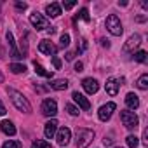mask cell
I'll return each instance as SVG.
<instances>
[{
	"mask_svg": "<svg viewBox=\"0 0 148 148\" xmlns=\"http://www.w3.org/2000/svg\"><path fill=\"white\" fill-rule=\"evenodd\" d=\"M71 98H73V101H75L82 110H91V101L84 96V94H80L79 91H75V92H73L71 94Z\"/></svg>",
	"mask_w": 148,
	"mask_h": 148,
	"instance_id": "cell-11",
	"label": "cell"
},
{
	"mask_svg": "<svg viewBox=\"0 0 148 148\" xmlns=\"http://www.w3.org/2000/svg\"><path fill=\"white\" fill-rule=\"evenodd\" d=\"M73 58H75V52H68V54H66V59H68V61H71Z\"/></svg>",
	"mask_w": 148,
	"mask_h": 148,
	"instance_id": "cell-39",
	"label": "cell"
},
{
	"mask_svg": "<svg viewBox=\"0 0 148 148\" xmlns=\"http://www.w3.org/2000/svg\"><path fill=\"white\" fill-rule=\"evenodd\" d=\"M138 87H139L141 91H146V89H148V75H146V73H143V75L139 77V80H138Z\"/></svg>",
	"mask_w": 148,
	"mask_h": 148,
	"instance_id": "cell-22",
	"label": "cell"
},
{
	"mask_svg": "<svg viewBox=\"0 0 148 148\" xmlns=\"http://www.w3.org/2000/svg\"><path fill=\"white\" fill-rule=\"evenodd\" d=\"M56 139H58V145L59 146H66L71 139V131L68 127H61L58 132H56Z\"/></svg>",
	"mask_w": 148,
	"mask_h": 148,
	"instance_id": "cell-8",
	"label": "cell"
},
{
	"mask_svg": "<svg viewBox=\"0 0 148 148\" xmlns=\"http://www.w3.org/2000/svg\"><path fill=\"white\" fill-rule=\"evenodd\" d=\"M32 148H51V145L47 141H44V139H37V141H33Z\"/></svg>",
	"mask_w": 148,
	"mask_h": 148,
	"instance_id": "cell-27",
	"label": "cell"
},
{
	"mask_svg": "<svg viewBox=\"0 0 148 148\" xmlns=\"http://www.w3.org/2000/svg\"><path fill=\"white\" fill-rule=\"evenodd\" d=\"M7 42H9V49H11V56L14 58V59H23V54L16 49V42H14V35L11 33V32H7Z\"/></svg>",
	"mask_w": 148,
	"mask_h": 148,
	"instance_id": "cell-13",
	"label": "cell"
},
{
	"mask_svg": "<svg viewBox=\"0 0 148 148\" xmlns=\"http://www.w3.org/2000/svg\"><path fill=\"white\" fill-rule=\"evenodd\" d=\"M26 7H28V5H26L25 2H16V9H18V11H26Z\"/></svg>",
	"mask_w": 148,
	"mask_h": 148,
	"instance_id": "cell-33",
	"label": "cell"
},
{
	"mask_svg": "<svg viewBox=\"0 0 148 148\" xmlns=\"http://www.w3.org/2000/svg\"><path fill=\"white\" fill-rule=\"evenodd\" d=\"M146 138H148V131H143V143L145 145H148V139Z\"/></svg>",
	"mask_w": 148,
	"mask_h": 148,
	"instance_id": "cell-37",
	"label": "cell"
},
{
	"mask_svg": "<svg viewBox=\"0 0 148 148\" xmlns=\"http://www.w3.org/2000/svg\"><path fill=\"white\" fill-rule=\"evenodd\" d=\"M120 120H122V124L125 125V129H129V131L136 129L138 124H139L138 115H136L134 112H131V110H122V112H120Z\"/></svg>",
	"mask_w": 148,
	"mask_h": 148,
	"instance_id": "cell-3",
	"label": "cell"
},
{
	"mask_svg": "<svg viewBox=\"0 0 148 148\" xmlns=\"http://www.w3.org/2000/svg\"><path fill=\"white\" fill-rule=\"evenodd\" d=\"M9 70L18 75V73H25V71H26V66H25V64H19V63H11V64H9Z\"/></svg>",
	"mask_w": 148,
	"mask_h": 148,
	"instance_id": "cell-21",
	"label": "cell"
},
{
	"mask_svg": "<svg viewBox=\"0 0 148 148\" xmlns=\"http://www.w3.org/2000/svg\"><path fill=\"white\" fill-rule=\"evenodd\" d=\"M115 108H117V105H115V103H106V105H103V106L99 108V112H98L99 120H103V122L110 120V117H112V113L115 112Z\"/></svg>",
	"mask_w": 148,
	"mask_h": 148,
	"instance_id": "cell-7",
	"label": "cell"
},
{
	"mask_svg": "<svg viewBox=\"0 0 148 148\" xmlns=\"http://www.w3.org/2000/svg\"><path fill=\"white\" fill-rule=\"evenodd\" d=\"M79 18H80V19H84V21H87V23H89V21H91V16H89V11H87V9H86V7H82V9H80V11H79V14H77V16H75V21H77V19H79Z\"/></svg>",
	"mask_w": 148,
	"mask_h": 148,
	"instance_id": "cell-23",
	"label": "cell"
},
{
	"mask_svg": "<svg viewBox=\"0 0 148 148\" xmlns=\"http://www.w3.org/2000/svg\"><path fill=\"white\" fill-rule=\"evenodd\" d=\"M0 131H2L4 134H7V136H14L16 134V127H14V124L11 120H2L0 122Z\"/></svg>",
	"mask_w": 148,
	"mask_h": 148,
	"instance_id": "cell-16",
	"label": "cell"
},
{
	"mask_svg": "<svg viewBox=\"0 0 148 148\" xmlns=\"http://www.w3.org/2000/svg\"><path fill=\"white\" fill-rule=\"evenodd\" d=\"M7 112H5V106H4V103L0 101V115H5Z\"/></svg>",
	"mask_w": 148,
	"mask_h": 148,
	"instance_id": "cell-35",
	"label": "cell"
},
{
	"mask_svg": "<svg viewBox=\"0 0 148 148\" xmlns=\"http://www.w3.org/2000/svg\"><path fill=\"white\" fill-rule=\"evenodd\" d=\"M112 141H113L112 138H106V136H105V139H103V145H112Z\"/></svg>",
	"mask_w": 148,
	"mask_h": 148,
	"instance_id": "cell-38",
	"label": "cell"
},
{
	"mask_svg": "<svg viewBox=\"0 0 148 148\" xmlns=\"http://www.w3.org/2000/svg\"><path fill=\"white\" fill-rule=\"evenodd\" d=\"M82 87L86 89L87 94H96L98 89H99V84H98V80H94V79H84V80H82Z\"/></svg>",
	"mask_w": 148,
	"mask_h": 148,
	"instance_id": "cell-12",
	"label": "cell"
},
{
	"mask_svg": "<svg viewBox=\"0 0 148 148\" xmlns=\"http://www.w3.org/2000/svg\"><path fill=\"white\" fill-rule=\"evenodd\" d=\"M7 92H9V96H11V101L14 103V106H16L19 112H23V113H30V112H32V105L28 103V99H26L21 92H18L16 89H7Z\"/></svg>",
	"mask_w": 148,
	"mask_h": 148,
	"instance_id": "cell-1",
	"label": "cell"
},
{
	"mask_svg": "<svg viewBox=\"0 0 148 148\" xmlns=\"http://www.w3.org/2000/svg\"><path fill=\"white\" fill-rule=\"evenodd\" d=\"M30 23L37 28V30H49L51 26H49V21L42 16V14H38V12H33L32 16H30Z\"/></svg>",
	"mask_w": 148,
	"mask_h": 148,
	"instance_id": "cell-5",
	"label": "cell"
},
{
	"mask_svg": "<svg viewBox=\"0 0 148 148\" xmlns=\"http://www.w3.org/2000/svg\"><path fill=\"white\" fill-rule=\"evenodd\" d=\"M101 45H103V47H106V49H108V47H110V42H108V40H106V38H101Z\"/></svg>",
	"mask_w": 148,
	"mask_h": 148,
	"instance_id": "cell-36",
	"label": "cell"
},
{
	"mask_svg": "<svg viewBox=\"0 0 148 148\" xmlns=\"http://www.w3.org/2000/svg\"><path fill=\"white\" fill-rule=\"evenodd\" d=\"M139 44H141V37H139L138 33L131 35V37L127 38L125 45H124V52H132V51H134L136 47H139Z\"/></svg>",
	"mask_w": 148,
	"mask_h": 148,
	"instance_id": "cell-9",
	"label": "cell"
},
{
	"mask_svg": "<svg viewBox=\"0 0 148 148\" xmlns=\"http://www.w3.org/2000/svg\"><path fill=\"white\" fill-rule=\"evenodd\" d=\"M119 80L117 79H108L106 80V84H105V89H106V92L110 94V96H117V92H119Z\"/></svg>",
	"mask_w": 148,
	"mask_h": 148,
	"instance_id": "cell-15",
	"label": "cell"
},
{
	"mask_svg": "<svg viewBox=\"0 0 148 148\" xmlns=\"http://www.w3.org/2000/svg\"><path fill=\"white\" fill-rule=\"evenodd\" d=\"M66 110H68V113H70V115H73V117L79 115V108H77V106H73V105H70V103L66 105Z\"/></svg>",
	"mask_w": 148,
	"mask_h": 148,
	"instance_id": "cell-29",
	"label": "cell"
},
{
	"mask_svg": "<svg viewBox=\"0 0 148 148\" xmlns=\"http://www.w3.org/2000/svg\"><path fill=\"white\" fill-rule=\"evenodd\" d=\"M125 141H127V146H129V148H138V145H139L138 138H136V136H132V134H131V136H127V138H125Z\"/></svg>",
	"mask_w": 148,
	"mask_h": 148,
	"instance_id": "cell-25",
	"label": "cell"
},
{
	"mask_svg": "<svg viewBox=\"0 0 148 148\" xmlns=\"http://www.w3.org/2000/svg\"><path fill=\"white\" fill-rule=\"evenodd\" d=\"M35 64V73H37V75H40V77H45V79H52V71H47L42 64H38L37 61L33 63Z\"/></svg>",
	"mask_w": 148,
	"mask_h": 148,
	"instance_id": "cell-20",
	"label": "cell"
},
{
	"mask_svg": "<svg viewBox=\"0 0 148 148\" xmlns=\"http://www.w3.org/2000/svg\"><path fill=\"white\" fill-rule=\"evenodd\" d=\"M2 148H21V143L16 141V139H9L2 145Z\"/></svg>",
	"mask_w": 148,
	"mask_h": 148,
	"instance_id": "cell-26",
	"label": "cell"
},
{
	"mask_svg": "<svg viewBox=\"0 0 148 148\" xmlns=\"http://www.w3.org/2000/svg\"><path fill=\"white\" fill-rule=\"evenodd\" d=\"M134 59H136L138 63H146V59H148V54H146L145 51H138V52L134 54Z\"/></svg>",
	"mask_w": 148,
	"mask_h": 148,
	"instance_id": "cell-24",
	"label": "cell"
},
{
	"mask_svg": "<svg viewBox=\"0 0 148 148\" xmlns=\"http://www.w3.org/2000/svg\"><path fill=\"white\" fill-rule=\"evenodd\" d=\"M58 132V120H49L47 124H45V127H44V134H45V138H54V134Z\"/></svg>",
	"mask_w": 148,
	"mask_h": 148,
	"instance_id": "cell-14",
	"label": "cell"
},
{
	"mask_svg": "<svg viewBox=\"0 0 148 148\" xmlns=\"http://www.w3.org/2000/svg\"><path fill=\"white\" fill-rule=\"evenodd\" d=\"M86 49H87V40L82 38V40H80V49H77V52H84Z\"/></svg>",
	"mask_w": 148,
	"mask_h": 148,
	"instance_id": "cell-30",
	"label": "cell"
},
{
	"mask_svg": "<svg viewBox=\"0 0 148 148\" xmlns=\"http://www.w3.org/2000/svg\"><path fill=\"white\" fill-rule=\"evenodd\" d=\"M125 105H127L131 110H136V108L139 106V98H138L134 92H129V94L125 96Z\"/></svg>",
	"mask_w": 148,
	"mask_h": 148,
	"instance_id": "cell-18",
	"label": "cell"
},
{
	"mask_svg": "<svg viewBox=\"0 0 148 148\" xmlns=\"http://www.w3.org/2000/svg\"><path fill=\"white\" fill-rule=\"evenodd\" d=\"M45 12H47V16H51V18H58V16L61 14V5L56 4V2L47 4V5H45Z\"/></svg>",
	"mask_w": 148,
	"mask_h": 148,
	"instance_id": "cell-17",
	"label": "cell"
},
{
	"mask_svg": "<svg viewBox=\"0 0 148 148\" xmlns=\"http://www.w3.org/2000/svg\"><path fill=\"white\" fill-rule=\"evenodd\" d=\"M0 58H4V51H2V47H0Z\"/></svg>",
	"mask_w": 148,
	"mask_h": 148,
	"instance_id": "cell-41",
	"label": "cell"
},
{
	"mask_svg": "<svg viewBox=\"0 0 148 148\" xmlns=\"http://www.w3.org/2000/svg\"><path fill=\"white\" fill-rule=\"evenodd\" d=\"M136 21H139V23H143V21H145V16H138V19H136Z\"/></svg>",
	"mask_w": 148,
	"mask_h": 148,
	"instance_id": "cell-40",
	"label": "cell"
},
{
	"mask_svg": "<svg viewBox=\"0 0 148 148\" xmlns=\"http://www.w3.org/2000/svg\"><path fill=\"white\" fill-rule=\"evenodd\" d=\"M94 139V131L92 129H79L77 131V139H75V145L77 148H87Z\"/></svg>",
	"mask_w": 148,
	"mask_h": 148,
	"instance_id": "cell-2",
	"label": "cell"
},
{
	"mask_svg": "<svg viewBox=\"0 0 148 148\" xmlns=\"http://www.w3.org/2000/svg\"><path fill=\"white\" fill-rule=\"evenodd\" d=\"M59 42H61V47H63V49L68 47V45H70V35H68V33H63V35L59 37Z\"/></svg>",
	"mask_w": 148,
	"mask_h": 148,
	"instance_id": "cell-28",
	"label": "cell"
},
{
	"mask_svg": "<svg viewBox=\"0 0 148 148\" xmlns=\"http://www.w3.org/2000/svg\"><path fill=\"white\" fill-rule=\"evenodd\" d=\"M38 51L44 52V54H47V56H54V54L58 52V47H56L52 42H49V40H40V44H38Z\"/></svg>",
	"mask_w": 148,
	"mask_h": 148,
	"instance_id": "cell-10",
	"label": "cell"
},
{
	"mask_svg": "<svg viewBox=\"0 0 148 148\" xmlns=\"http://www.w3.org/2000/svg\"><path fill=\"white\" fill-rule=\"evenodd\" d=\"M106 30H108L112 35H115V37L122 35V23H120V18L115 16V14H110V16L106 18Z\"/></svg>",
	"mask_w": 148,
	"mask_h": 148,
	"instance_id": "cell-4",
	"label": "cell"
},
{
	"mask_svg": "<svg viewBox=\"0 0 148 148\" xmlns=\"http://www.w3.org/2000/svg\"><path fill=\"white\" fill-rule=\"evenodd\" d=\"M52 64H54V68H56V70H59V68H61V59H59V58H56V56H52Z\"/></svg>",
	"mask_w": 148,
	"mask_h": 148,
	"instance_id": "cell-31",
	"label": "cell"
},
{
	"mask_svg": "<svg viewBox=\"0 0 148 148\" xmlns=\"http://www.w3.org/2000/svg\"><path fill=\"white\" fill-rule=\"evenodd\" d=\"M75 5H77L75 0H71V2H63V7L64 9H71V7H75Z\"/></svg>",
	"mask_w": 148,
	"mask_h": 148,
	"instance_id": "cell-32",
	"label": "cell"
},
{
	"mask_svg": "<svg viewBox=\"0 0 148 148\" xmlns=\"http://www.w3.org/2000/svg\"><path fill=\"white\" fill-rule=\"evenodd\" d=\"M42 113L45 115V117H54L56 113H58V103L54 101V99H45L44 103H42Z\"/></svg>",
	"mask_w": 148,
	"mask_h": 148,
	"instance_id": "cell-6",
	"label": "cell"
},
{
	"mask_svg": "<svg viewBox=\"0 0 148 148\" xmlns=\"http://www.w3.org/2000/svg\"><path fill=\"white\" fill-rule=\"evenodd\" d=\"M82 70H84V64H82L80 61H77V63H75V71H77V73H80Z\"/></svg>",
	"mask_w": 148,
	"mask_h": 148,
	"instance_id": "cell-34",
	"label": "cell"
},
{
	"mask_svg": "<svg viewBox=\"0 0 148 148\" xmlns=\"http://www.w3.org/2000/svg\"><path fill=\"white\" fill-rule=\"evenodd\" d=\"M49 87H51V89H54V91H64V89L68 87V82H66V80H63V79H58V80L49 82Z\"/></svg>",
	"mask_w": 148,
	"mask_h": 148,
	"instance_id": "cell-19",
	"label": "cell"
}]
</instances>
